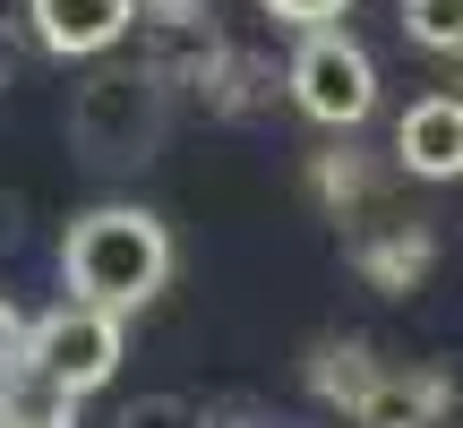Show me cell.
Wrapping results in <instances>:
<instances>
[{"label": "cell", "mask_w": 463, "mask_h": 428, "mask_svg": "<svg viewBox=\"0 0 463 428\" xmlns=\"http://www.w3.org/2000/svg\"><path fill=\"white\" fill-rule=\"evenodd\" d=\"M438 412H447V377H378L352 403L361 428H430Z\"/></svg>", "instance_id": "6"}, {"label": "cell", "mask_w": 463, "mask_h": 428, "mask_svg": "<svg viewBox=\"0 0 463 428\" xmlns=\"http://www.w3.org/2000/svg\"><path fill=\"white\" fill-rule=\"evenodd\" d=\"M120 343H129V317L95 309V300H61V309H43L17 334V368L52 403H78V395H103L120 377Z\"/></svg>", "instance_id": "2"}, {"label": "cell", "mask_w": 463, "mask_h": 428, "mask_svg": "<svg viewBox=\"0 0 463 428\" xmlns=\"http://www.w3.org/2000/svg\"><path fill=\"white\" fill-rule=\"evenodd\" d=\"M395 163L412 181H463V95H420L395 120Z\"/></svg>", "instance_id": "5"}, {"label": "cell", "mask_w": 463, "mask_h": 428, "mask_svg": "<svg viewBox=\"0 0 463 428\" xmlns=\"http://www.w3.org/2000/svg\"><path fill=\"white\" fill-rule=\"evenodd\" d=\"M403 34L438 60H463V0H403Z\"/></svg>", "instance_id": "7"}, {"label": "cell", "mask_w": 463, "mask_h": 428, "mask_svg": "<svg viewBox=\"0 0 463 428\" xmlns=\"http://www.w3.org/2000/svg\"><path fill=\"white\" fill-rule=\"evenodd\" d=\"M283 86H292L300 120H317V129H361V120L378 112V60H369V43H352L344 26H300Z\"/></svg>", "instance_id": "3"}, {"label": "cell", "mask_w": 463, "mask_h": 428, "mask_svg": "<svg viewBox=\"0 0 463 428\" xmlns=\"http://www.w3.org/2000/svg\"><path fill=\"white\" fill-rule=\"evenodd\" d=\"M26 26L52 60H95L137 26V0H26Z\"/></svg>", "instance_id": "4"}, {"label": "cell", "mask_w": 463, "mask_h": 428, "mask_svg": "<svg viewBox=\"0 0 463 428\" xmlns=\"http://www.w3.org/2000/svg\"><path fill=\"white\" fill-rule=\"evenodd\" d=\"M61 283L69 300H95L112 317H137L172 283V231L146 206H86L61 231Z\"/></svg>", "instance_id": "1"}, {"label": "cell", "mask_w": 463, "mask_h": 428, "mask_svg": "<svg viewBox=\"0 0 463 428\" xmlns=\"http://www.w3.org/2000/svg\"><path fill=\"white\" fill-rule=\"evenodd\" d=\"M17 334H26V317H17V309H9V300H0V368H9V360H17Z\"/></svg>", "instance_id": "9"}, {"label": "cell", "mask_w": 463, "mask_h": 428, "mask_svg": "<svg viewBox=\"0 0 463 428\" xmlns=\"http://www.w3.org/2000/svg\"><path fill=\"white\" fill-rule=\"evenodd\" d=\"M137 9H164V17H181V9H206V0H137Z\"/></svg>", "instance_id": "10"}, {"label": "cell", "mask_w": 463, "mask_h": 428, "mask_svg": "<svg viewBox=\"0 0 463 428\" xmlns=\"http://www.w3.org/2000/svg\"><path fill=\"white\" fill-rule=\"evenodd\" d=\"M258 9H275L283 26H335V17H344L352 0H258Z\"/></svg>", "instance_id": "8"}]
</instances>
